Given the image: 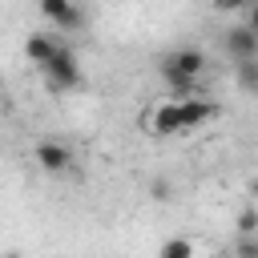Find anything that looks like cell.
<instances>
[{
  "label": "cell",
  "mask_w": 258,
  "mask_h": 258,
  "mask_svg": "<svg viewBox=\"0 0 258 258\" xmlns=\"http://www.w3.org/2000/svg\"><path fill=\"white\" fill-rule=\"evenodd\" d=\"M44 73V81L52 85V89H60V93H69V89H77L81 85V64H77V52L73 48H64L60 44V52L40 69Z\"/></svg>",
  "instance_id": "cell-2"
},
{
  "label": "cell",
  "mask_w": 258,
  "mask_h": 258,
  "mask_svg": "<svg viewBox=\"0 0 258 258\" xmlns=\"http://www.w3.org/2000/svg\"><path fill=\"white\" fill-rule=\"evenodd\" d=\"M24 52H28V60H32L36 69H44V64L60 52V44H56L52 36H44V32H32V36H28V44H24Z\"/></svg>",
  "instance_id": "cell-8"
},
{
  "label": "cell",
  "mask_w": 258,
  "mask_h": 258,
  "mask_svg": "<svg viewBox=\"0 0 258 258\" xmlns=\"http://www.w3.org/2000/svg\"><path fill=\"white\" fill-rule=\"evenodd\" d=\"M4 258H24V254H16V250H8V254H4Z\"/></svg>",
  "instance_id": "cell-16"
},
{
  "label": "cell",
  "mask_w": 258,
  "mask_h": 258,
  "mask_svg": "<svg viewBox=\"0 0 258 258\" xmlns=\"http://www.w3.org/2000/svg\"><path fill=\"white\" fill-rule=\"evenodd\" d=\"M234 226H238V234H258V206H242Z\"/></svg>",
  "instance_id": "cell-10"
},
{
  "label": "cell",
  "mask_w": 258,
  "mask_h": 258,
  "mask_svg": "<svg viewBox=\"0 0 258 258\" xmlns=\"http://www.w3.org/2000/svg\"><path fill=\"white\" fill-rule=\"evenodd\" d=\"M254 0H214V8L218 12H238V8H250Z\"/></svg>",
  "instance_id": "cell-14"
},
{
  "label": "cell",
  "mask_w": 258,
  "mask_h": 258,
  "mask_svg": "<svg viewBox=\"0 0 258 258\" xmlns=\"http://www.w3.org/2000/svg\"><path fill=\"white\" fill-rule=\"evenodd\" d=\"M149 133H185V125H181V101H165V105H157L153 113H149Z\"/></svg>",
  "instance_id": "cell-6"
},
{
  "label": "cell",
  "mask_w": 258,
  "mask_h": 258,
  "mask_svg": "<svg viewBox=\"0 0 258 258\" xmlns=\"http://www.w3.org/2000/svg\"><path fill=\"white\" fill-rule=\"evenodd\" d=\"M226 52L242 64V60H258V32L250 24H234L226 28Z\"/></svg>",
  "instance_id": "cell-4"
},
{
  "label": "cell",
  "mask_w": 258,
  "mask_h": 258,
  "mask_svg": "<svg viewBox=\"0 0 258 258\" xmlns=\"http://www.w3.org/2000/svg\"><path fill=\"white\" fill-rule=\"evenodd\" d=\"M149 194H153V198H157V202H169V198H173V185H169V181H165V177H157V181H153V185H149Z\"/></svg>",
  "instance_id": "cell-13"
},
{
  "label": "cell",
  "mask_w": 258,
  "mask_h": 258,
  "mask_svg": "<svg viewBox=\"0 0 258 258\" xmlns=\"http://www.w3.org/2000/svg\"><path fill=\"white\" fill-rule=\"evenodd\" d=\"M238 81H242L246 89H258V64H254V60H242V64H238Z\"/></svg>",
  "instance_id": "cell-12"
},
{
  "label": "cell",
  "mask_w": 258,
  "mask_h": 258,
  "mask_svg": "<svg viewBox=\"0 0 258 258\" xmlns=\"http://www.w3.org/2000/svg\"><path fill=\"white\" fill-rule=\"evenodd\" d=\"M246 24H250V28H254V32H258V0H254V4H250V8H246Z\"/></svg>",
  "instance_id": "cell-15"
},
{
  "label": "cell",
  "mask_w": 258,
  "mask_h": 258,
  "mask_svg": "<svg viewBox=\"0 0 258 258\" xmlns=\"http://www.w3.org/2000/svg\"><path fill=\"white\" fill-rule=\"evenodd\" d=\"M214 117H218L214 101H206V97H181V125L185 129H198V125H206Z\"/></svg>",
  "instance_id": "cell-7"
},
{
  "label": "cell",
  "mask_w": 258,
  "mask_h": 258,
  "mask_svg": "<svg viewBox=\"0 0 258 258\" xmlns=\"http://www.w3.org/2000/svg\"><path fill=\"white\" fill-rule=\"evenodd\" d=\"M32 157H36V165H40L44 173H64V169L73 165V149L60 145V141H40Z\"/></svg>",
  "instance_id": "cell-5"
},
{
  "label": "cell",
  "mask_w": 258,
  "mask_h": 258,
  "mask_svg": "<svg viewBox=\"0 0 258 258\" xmlns=\"http://www.w3.org/2000/svg\"><path fill=\"white\" fill-rule=\"evenodd\" d=\"M234 254H238V258H258V234H238Z\"/></svg>",
  "instance_id": "cell-11"
},
{
  "label": "cell",
  "mask_w": 258,
  "mask_h": 258,
  "mask_svg": "<svg viewBox=\"0 0 258 258\" xmlns=\"http://www.w3.org/2000/svg\"><path fill=\"white\" fill-rule=\"evenodd\" d=\"M250 189H254V194H258V181H254V185H250Z\"/></svg>",
  "instance_id": "cell-17"
},
{
  "label": "cell",
  "mask_w": 258,
  "mask_h": 258,
  "mask_svg": "<svg viewBox=\"0 0 258 258\" xmlns=\"http://www.w3.org/2000/svg\"><path fill=\"white\" fill-rule=\"evenodd\" d=\"M157 258H198V246L189 238H169V242H161Z\"/></svg>",
  "instance_id": "cell-9"
},
{
  "label": "cell",
  "mask_w": 258,
  "mask_h": 258,
  "mask_svg": "<svg viewBox=\"0 0 258 258\" xmlns=\"http://www.w3.org/2000/svg\"><path fill=\"white\" fill-rule=\"evenodd\" d=\"M202 69H206V52H202V48H173V52L161 56V77H165V85L177 93V101L198 89Z\"/></svg>",
  "instance_id": "cell-1"
},
{
  "label": "cell",
  "mask_w": 258,
  "mask_h": 258,
  "mask_svg": "<svg viewBox=\"0 0 258 258\" xmlns=\"http://www.w3.org/2000/svg\"><path fill=\"white\" fill-rule=\"evenodd\" d=\"M40 16L60 32H77L85 24V12L77 8V0H40Z\"/></svg>",
  "instance_id": "cell-3"
}]
</instances>
